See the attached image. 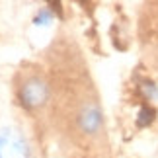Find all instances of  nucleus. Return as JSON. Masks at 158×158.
Returning <instances> with one entry per match:
<instances>
[{"label": "nucleus", "mask_w": 158, "mask_h": 158, "mask_svg": "<svg viewBox=\"0 0 158 158\" xmlns=\"http://www.w3.org/2000/svg\"><path fill=\"white\" fill-rule=\"evenodd\" d=\"M152 117H154V111H152V109H150V107H143L141 113H139L137 123L141 125V127H144V125H148L150 121H152Z\"/></svg>", "instance_id": "4"}, {"label": "nucleus", "mask_w": 158, "mask_h": 158, "mask_svg": "<svg viewBox=\"0 0 158 158\" xmlns=\"http://www.w3.org/2000/svg\"><path fill=\"white\" fill-rule=\"evenodd\" d=\"M76 123L84 135H96L102 125H104V117H102V109L96 102H86L80 111L76 115Z\"/></svg>", "instance_id": "3"}, {"label": "nucleus", "mask_w": 158, "mask_h": 158, "mask_svg": "<svg viewBox=\"0 0 158 158\" xmlns=\"http://www.w3.org/2000/svg\"><path fill=\"white\" fill-rule=\"evenodd\" d=\"M0 158H29L23 137L14 129L0 131Z\"/></svg>", "instance_id": "2"}, {"label": "nucleus", "mask_w": 158, "mask_h": 158, "mask_svg": "<svg viewBox=\"0 0 158 158\" xmlns=\"http://www.w3.org/2000/svg\"><path fill=\"white\" fill-rule=\"evenodd\" d=\"M20 100L29 109H37L41 106H45V102L49 100V86H47V82L39 76L26 78L23 84L20 86Z\"/></svg>", "instance_id": "1"}]
</instances>
